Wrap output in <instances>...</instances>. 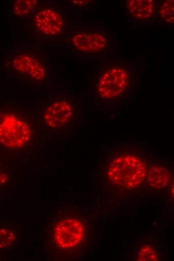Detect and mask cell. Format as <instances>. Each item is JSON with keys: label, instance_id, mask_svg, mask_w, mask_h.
Instances as JSON below:
<instances>
[{"label": "cell", "instance_id": "8992f818", "mask_svg": "<svg viewBox=\"0 0 174 261\" xmlns=\"http://www.w3.org/2000/svg\"><path fill=\"white\" fill-rule=\"evenodd\" d=\"M129 79L130 74L125 68H110L101 76L97 85L98 92L103 98L117 97L126 89Z\"/></svg>", "mask_w": 174, "mask_h": 261}, {"label": "cell", "instance_id": "7a4b0ae2", "mask_svg": "<svg viewBox=\"0 0 174 261\" xmlns=\"http://www.w3.org/2000/svg\"><path fill=\"white\" fill-rule=\"evenodd\" d=\"M145 163L132 155L117 156L108 167L107 176L114 184L126 189L140 185L147 173Z\"/></svg>", "mask_w": 174, "mask_h": 261}, {"label": "cell", "instance_id": "6da1fadb", "mask_svg": "<svg viewBox=\"0 0 174 261\" xmlns=\"http://www.w3.org/2000/svg\"><path fill=\"white\" fill-rule=\"evenodd\" d=\"M35 128L30 113L18 105L0 106V146L20 150L33 142Z\"/></svg>", "mask_w": 174, "mask_h": 261}, {"label": "cell", "instance_id": "9a60e30c", "mask_svg": "<svg viewBox=\"0 0 174 261\" xmlns=\"http://www.w3.org/2000/svg\"><path fill=\"white\" fill-rule=\"evenodd\" d=\"M9 180V174L0 161V187L6 185Z\"/></svg>", "mask_w": 174, "mask_h": 261}, {"label": "cell", "instance_id": "5bb4252c", "mask_svg": "<svg viewBox=\"0 0 174 261\" xmlns=\"http://www.w3.org/2000/svg\"><path fill=\"white\" fill-rule=\"evenodd\" d=\"M158 259L156 251L150 245H144L138 250V260L157 261Z\"/></svg>", "mask_w": 174, "mask_h": 261}, {"label": "cell", "instance_id": "52a82bcc", "mask_svg": "<svg viewBox=\"0 0 174 261\" xmlns=\"http://www.w3.org/2000/svg\"><path fill=\"white\" fill-rule=\"evenodd\" d=\"M33 20L35 29L48 37H54L60 33L66 21L62 12L52 8H44L38 10Z\"/></svg>", "mask_w": 174, "mask_h": 261}, {"label": "cell", "instance_id": "277c9868", "mask_svg": "<svg viewBox=\"0 0 174 261\" xmlns=\"http://www.w3.org/2000/svg\"><path fill=\"white\" fill-rule=\"evenodd\" d=\"M86 231V225L82 220L75 217H65L56 223L52 238L60 249H70L82 241Z\"/></svg>", "mask_w": 174, "mask_h": 261}, {"label": "cell", "instance_id": "3957f363", "mask_svg": "<svg viewBox=\"0 0 174 261\" xmlns=\"http://www.w3.org/2000/svg\"><path fill=\"white\" fill-rule=\"evenodd\" d=\"M10 63V70L17 78L30 83L46 82L49 68L46 59L35 51L26 50L13 56Z\"/></svg>", "mask_w": 174, "mask_h": 261}, {"label": "cell", "instance_id": "7c38bea8", "mask_svg": "<svg viewBox=\"0 0 174 261\" xmlns=\"http://www.w3.org/2000/svg\"><path fill=\"white\" fill-rule=\"evenodd\" d=\"M16 239V235L14 230L6 227L0 228V250L10 247Z\"/></svg>", "mask_w": 174, "mask_h": 261}, {"label": "cell", "instance_id": "2e32d148", "mask_svg": "<svg viewBox=\"0 0 174 261\" xmlns=\"http://www.w3.org/2000/svg\"><path fill=\"white\" fill-rule=\"evenodd\" d=\"M72 4L74 5L78 6H85L90 3V1H80L74 0L71 1Z\"/></svg>", "mask_w": 174, "mask_h": 261}, {"label": "cell", "instance_id": "30bf717a", "mask_svg": "<svg viewBox=\"0 0 174 261\" xmlns=\"http://www.w3.org/2000/svg\"><path fill=\"white\" fill-rule=\"evenodd\" d=\"M146 175L150 185L156 189L165 188L170 179L168 170L162 165L158 164L152 166Z\"/></svg>", "mask_w": 174, "mask_h": 261}, {"label": "cell", "instance_id": "9c48e42d", "mask_svg": "<svg viewBox=\"0 0 174 261\" xmlns=\"http://www.w3.org/2000/svg\"><path fill=\"white\" fill-rule=\"evenodd\" d=\"M127 7L133 17L141 20L150 19L154 13L155 5L152 0L128 1Z\"/></svg>", "mask_w": 174, "mask_h": 261}, {"label": "cell", "instance_id": "ba28073f", "mask_svg": "<svg viewBox=\"0 0 174 261\" xmlns=\"http://www.w3.org/2000/svg\"><path fill=\"white\" fill-rule=\"evenodd\" d=\"M74 48L84 53H96L104 50L106 46V40L104 35L94 31H81L72 38Z\"/></svg>", "mask_w": 174, "mask_h": 261}, {"label": "cell", "instance_id": "8fae6325", "mask_svg": "<svg viewBox=\"0 0 174 261\" xmlns=\"http://www.w3.org/2000/svg\"><path fill=\"white\" fill-rule=\"evenodd\" d=\"M38 2L36 0L16 1L14 4L12 11L14 16L24 17L28 16L38 8Z\"/></svg>", "mask_w": 174, "mask_h": 261}, {"label": "cell", "instance_id": "5b68a950", "mask_svg": "<svg viewBox=\"0 0 174 261\" xmlns=\"http://www.w3.org/2000/svg\"><path fill=\"white\" fill-rule=\"evenodd\" d=\"M74 115L72 102L64 98L51 99L44 106L40 119L45 129L58 130L66 126Z\"/></svg>", "mask_w": 174, "mask_h": 261}, {"label": "cell", "instance_id": "4fadbf2b", "mask_svg": "<svg viewBox=\"0 0 174 261\" xmlns=\"http://www.w3.org/2000/svg\"><path fill=\"white\" fill-rule=\"evenodd\" d=\"M174 1L168 0L164 2L162 5L159 14L162 20L168 24L174 23Z\"/></svg>", "mask_w": 174, "mask_h": 261}]
</instances>
